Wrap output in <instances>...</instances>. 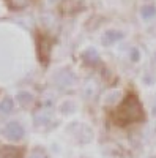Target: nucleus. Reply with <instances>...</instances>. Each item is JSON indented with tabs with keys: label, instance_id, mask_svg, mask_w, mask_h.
I'll list each match as a JSON object with an SVG mask.
<instances>
[{
	"label": "nucleus",
	"instance_id": "0eeeda50",
	"mask_svg": "<svg viewBox=\"0 0 156 158\" xmlns=\"http://www.w3.org/2000/svg\"><path fill=\"white\" fill-rule=\"evenodd\" d=\"M154 13H156V10L153 6H145L144 10H142V16H144V18H151Z\"/></svg>",
	"mask_w": 156,
	"mask_h": 158
},
{
	"label": "nucleus",
	"instance_id": "6e6552de",
	"mask_svg": "<svg viewBox=\"0 0 156 158\" xmlns=\"http://www.w3.org/2000/svg\"><path fill=\"white\" fill-rule=\"evenodd\" d=\"M30 158H47V155L41 150V149H35L30 155Z\"/></svg>",
	"mask_w": 156,
	"mask_h": 158
},
{
	"label": "nucleus",
	"instance_id": "20e7f679",
	"mask_svg": "<svg viewBox=\"0 0 156 158\" xmlns=\"http://www.w3.org/2000/svg\"><path fill=\"white\" fill-rule=\"evenodd\" d=\"M13 106H14V104H13V100L6 97L2 103H0V112H3V114H10V112L13 111Z\"/></svg>",
	"mask_w": 156,
	"mask_h": 158
},
{
	"label": "nucleus",
	"instance_id": "7ed1b4c3",
	"mask_svg": "<svg viewBox=\"0 0 156 158\" xmlns=\"http://www.w3.org/2000/svg\"><path fill=\"white\" fill-rule=\"evenodd\" d=\"M0 155L3 158H18L21 156V152L14 147H2L0 149Z\"/></svg>",
	"mask_w": 156,
	"mask_h": 158
},
{
	"label": "nucleus",
	"instance_id": "423d86ee",
	"mask_svg": "<svg viewBox=\"0 0 156 158\" xmlns=\"http://www.w3.org/2000/svg\"><path fill=\"white\" fill-rule=\"evenodd\" d=\"M118 38H122V33H114V32H109L106 36H104V41H106V43H114V41H117Z\"/></svg>",
	"mask_w": 156,
	"mask_h": 158
},
{
	"label": "nucleus",
	"instance_id": "39448f33",
	"mask_svg": "<svg viewBox=\"0 0 156 158\" xmlns=\"http://www.w3.org/2000/svg\"><path fill=\"white\" fill-rule=\"evenodd\" d=\"M18 100H19V103L22 104V106H27V104H30L32 103V95L30 94H19L18 95Z\"/></svg>",
	"mask_w": 156,
	"mask_h": 158
},
{
	"label": "nucleus",
	"instance_id": "f03ea898",
	"mask_svg": "<svg viewBox=\"0 0 156 158\" xmlns=\"http://www.w3.org/2000/svg\"><path fill=\"white\" fill-rule=\"evenodd\" d=\"M3 135H5V138H8L11 141H19L24 136V128L18 122H10L3 128Z\"/></svg>",
	"mask_w": 156,
	"mask_h": 158
},
{
	"label": "nucleus",
	"instance_id": "f257e3e1",
	"mask_svg": "<svg viewBox=\"0 0 156 158\" xmlns=\"http://www.w3.org/2000/svg\"><path fill=\"white\" fill-rule=\"evenodd\" d=\"M144 109L140 106V101L136 97V94H128L126 98L122 101V104L118 106V109L114 114V120L117 125L125 127L128 123L133 122H140L144 120Z\"/></svg>",
	"mask_w": 156,
	"mask_h": 158
}]
</instances>
